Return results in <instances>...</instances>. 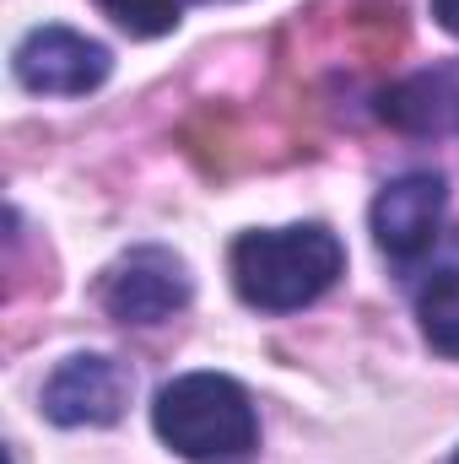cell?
I'll use <instances>...</instances> for the list:
<instances>
[{"instance_id": "1", "label": "cell", "mask_w": 459, "mask_h": 464, "mask_svg": "<svg viewBox=\"0 0 459 464\" xmlns=\"http://www.w3.org/2000/svg\"><path fill=\"white\" fill-rule=\"evenodd\" d=\"M232 286L249 308L265 314H292L308 308L314 297H325L346 270V248L341 237L319 222L303 227H265V232H243L228 254Z\"/></svg>"}, {"instance_id": "2", "label": "cell", "mask_w": 459, "mask_h": 464, "mask_svg": "<svg viewBox=\"0 0 459 464\" xmlns=\"http://www.w3.org/2000/svg\"><path fill=\"white\" fill-rule=\"evenodd\" d=\"M157 438L195 464L243 459L259 438V416L249 405V389L228 372H184L157 389L151 405Z\"/></svg>"}, {"instance_id": "3", "label": "cell", "mask_w": 459, "mask_h": 464, "mask_svg": "<svg viewBox=\"0 0 459 464\" xmlns=\"http://www.w3.org/2000/svg\"><path fill=\"white\" fill-rule=\"evenodd\" d=\"M11 71L27 92H44V98H87L93 87L109 82L114 60L98 38L87 33H71V27H33L16 54H11Z\"/></svg>"}, {"instance_id": "4", "label": "cell", "mask_w": 459, "mask_h": 464, "mask_svg": "<svg viewBox=\"0 0 459 464\" xmlns=\"http://www.w3.org/2000/svg\"><path fill=\"white\" fill-rule=\"evenodd\" d=\"M190 303V265L173 248H130L103 276V308L119 324H162Z\"/></svg>"}, {"instance_id": "5", "label": "cell", "mask_w": 459, "mask_h": 464, "mask_svg": "<svg viewBox=\"0 0 459 464\" xmlns=\"http://www.w3.org/2000/svg\"><path fill=\"white\" fill-rule=\"evenodd\" d=\"M130 405V372L103 351L65 356L44 383V416L60 427H109Z\"/></svg>"}, {"instance_id": "6", "label": "cell", "mask_w": 459, "mask_h": 464, "mask_svg": "<svg viewBox=\"0 0 459 464\" xmlns=\"http://www.w3.org/2000/svg\"><path fill=\"white\" fill-rule=\"evenodd\" d=\"M449 211V184L438 173H400L373 200V237L389 259H416L433 248Z\"/></svg>"}, {"instance_id": "7", "label": "cell", "mask_w": 459, "mask_h": 464, "mask_svg": "<svg viewBox=\"0 0 459 464\" xmlns=\"http://www.w3.org/2000/svg\"><path fill=\"white\" fill-rule=\"evenodd\" d=\"M378 119L395 124V130H405V135H444V130H459V60L395 82V87L378 98Z\"/></svg>"}, {"instance_id": "8", "label": "cell", "mask_w": 459, "mask_h": 464, "mask_svg": "<svg viewBox=\"0 0 459 464\" xmlns=\"http://www.w3.org/2000/svg\"><path fill=\"white\" fill-rule=\"evenodd\" d=\"M416 319H422V335L438 356H459V270L433 276V286L416 303Z\"/></svg>"}, {"instance_id": "9", "label": "cell", "mask_w": 459, "mask_h": 464, "mask_svg": "<svg viewBox=\"0 0 459 464\" xmlns=\"http://www.w3.org/2000/svg\"><path fill=\"white\" fill-rule=\"evenodd\" d=\"M98 5L135 38H162L179 27V0H98Z\"/></svg>"}, {"instance_id": "10", "label": "cell", "mask_w": 459, "mask_h": 464, "mask_svg": "<svg viewBox=\"0 0 459 464\" xmlns=\"http://www.w3.org/2000/svg\"><path fill=\"white\" fill-rule=\"evenodd\" d=\"M433 16H438V27H449L459 38V0H433Z\"/></svg>"}, {"instance_id": "11", "label": "cell", "mask_w": 459, "mask_h": 464, "mask_svg": "<svg viewBox=\"0 0 459 464\" xmlns=\"http://www.w3.org/2000/svg\"><path fill=\"white\" fill-rule=\"evenodd\" d=\"M454 464H459V454H454Z\"/></svg>"}]
</instances>
